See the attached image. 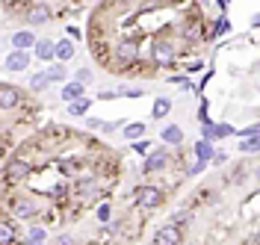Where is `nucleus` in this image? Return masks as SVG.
Wrapping results in <instances>:
<instances>
[{
  "label": "nucleus",
  "instance_id": "1",
  "mask_svg": "<svg viewBox=\"0 0 260 245\" xmlns=\"http://www.w3.org/2000/svg\"><path fill=\"white\" fill-rule=\"evenodd\" d=\"M136 201H139V207H142V210H154V207H160V204H162L160 186H142Z\"/></svg>",
  "mask_w": 260,
  "mask_h": 245
},
{
  "label": "nucleus",
  "instance_id": "2",
  "mask_svg": "<svg viewBox=\"0 0 260 245\" xmlns=\"http://www.w3.org/2000/svg\"><path fill=\"white\" fill-rule=\"evenodd\" d=\"M151 56H154V62H157V65H169V62L175 59V48H172V42H166V39L154 42Z\"/></svg>",
  "mask_w": 260,
  "mask_h": 245
},
{
  "label": "nucleus",
  "instance_id": "3",
  "mask_svg": "<svg viewBox=\"0 0 260 245\" xmlns=\"http://www.w3.org/2000/svg\"><path fill=\"white\" fill-rule=\"evenodd\" d=\"M50 6L48 3H32L30 9H27V24H32V27H42V24H48L50 21Z\"/></svg>",
  "mask_w": 260,
  "mask_h": 245
},
{
  "label": "nucleus",
  "instance_id": "4",
  "mask_svg": "<svg viewBox=\"0 0 260 245\" xmlns=\"http://www.w3.org/2000/svg\"><path fill=\"white\" fill-rule=\"evenodd\" d=\"M3 68H6V71H15V74H18V71H27V68H30V53L12 50V53L3 59Z\"/></svg>",
  "mask_w": 260,
  "mask_h": 245
},
{
  "label": "nucleus",
  "instance_id": "5",
  "mask_svg": "<svg viewBox=\"0 0 260 245\" xmlns=\"http://www.w3.org/2000/svg\"><path fill=\"white\" fill-rule=\"evenodd\" d=\"M154 242L157 245H178L180 242V228H175V225H162V228H157Z\"/></svg>",
  "mask_w": 260,
  "mask_h": 245
},
{
  "label": "nucleus",
  "instance_id": "6",
  "mask_svg": "<svg viewBox=\"0 0 260 245\" xmlns=\"http://www.w3.org/2000/svg\"><path fill=\"white\" fill-rule=\"evenodd\" d=\"M27 174H30V163L27 160H12L3 168V178H9V180H24Z\"/></svg>",
  "mask_w": 260,
  "mask_h": 245
},
{
  "label": "nucleus",
  "instance_id": "7",
  "mask_svg": "<svg viewBox=\"0 0 260 245\" xmlns=\"http://www.w3.org/2000/svg\"><path fill=\"white\" fill-rule=\"evenodd\" d=\"M36 45V36H32V30H18L15 36H12V50H21V53H30V48Z\"/></svg>",
  "mask_w": 260,
  "mask_h": 245
},
{
  "label": "nucleus",
  "instance_id": "8",
  "mask_svg": "<svg viewBox=\"0 0 260 245\" xmlns=\"http://www.w3.org/2000/svg\"><path fill=\"white\" fill-rule=\"evenodd\" d=\"M18 103H21V92L15 86H0V107L3 110H15Z\"/></svg>",
  "mask_w": 260,
  "mask_h": 245
},
{
  "label": "nucleus",
  "instance_id": "9",
  "mask_svg": "<svg viewBox=\"0 0 260 245\" xmlns=\"http://www.w3.org/2000/svg\"><path fill=\"white\" fill-rule=\"evenodd\" d=\"M53 56H56L59 62H68V59L74 56V42H71V39H62V42H56V45H53Z\"/></svg>",
  "mask_w": 260,
  "mask_h": 245
},
{
  "label": "nucleus",
  "instance_id": "10",
  "mask_svg": "<svg viewBox=\"0 0 260 245\" xmlns=\"http://www.w3.org/2000/svg\"><path fill=\"white\" fill-rule=\"evenodd\" d=\"M77 98H86V86H80V83H65L62 86V100L65 103H71V100H77Z\"/></svg>",
  "mask_w": 260,
  "mask_h": 245
},
{
  "label": "nucleus",
  "instance_id": "11",
  "mask_svg": "<svg viewBox=\"0 0 260 245\" xmlns=\"http://www.w3.org/2000/svg\"><path fill=\"white\" fill-rule=\"evenodd\" d=\"M32 53L42 59V62H50L53 59V42H48V39H36V45H32Z\"/></svg>",
  "mask_w": 260,
  "mask_h": 245
},
{
  "label": "nucleus",
  "instance_id": "12",
  "mask_svg": "<svg viewBox=\"0 0 260 245\" xmlns=\"http://www.w3.org/2000/svg\"><path fill=\"white\" fill-rule=\"evenodd\" d=\"M121 136H124L127 142H139V139H145V124H142V121L124 124V127H121Z\"/></svg>",
  "mask_w": 260,
  "mask_h": 245
},
{
  "label": "nucleus",
  "instance_id": "13",
  "mask_svg": "<svg viewBox=\"0 0 260 245\" xmlns=\"http://www.w3.org/2000/svg\"><path fill=\"white\" fill-rule=\"evenodd\" d=\"M169 113H172V98L160 95V98L154 100V107H151V118H166Z\"/></svg>",
  "mask_w": 260,
  "mask_h": 245
},
{
  "label": "nucleus",
  "instance_id": "14",
  "mask_svg": "<svg viewBox=\"0 0 260 245\" xmlns=\"http://www.w3.org/2000/svg\"><path fill=\"white\" fill-rule=\"evenodd\" d=\"M160 139L169 142V145H180V142H183V130H180L178 124H169V127H162Z\"/></svg>",
  "mask_w": 260,
  "mask_h": 245
},
{
  "label": "nucleus",
  "instance_id": "15",
  "mask_svg": "<svg viewBox=\"0 0 260 245\" xmlns=\"http://www.w3.org/2000/svg\"><path fill=\"white\" fill-rule=\"evenodd\" d=\"M166 163H169V154H166V151H154L145 160V171H160Z\"/></svg>",
  "mask_w": 260,
  "mask_h": 245
},
{
  "label": "nucleus",
  "instance_id": "16",
  "mask_svg": "<svg viewBox=\"0 0 260 245\" xmlns=\"http://www.w3.org/2000/svg\"><path fill=\"white\" fill-rule=\"evenodd\" d=\"M136 53H139V50H136L133 42H121V45L115 48V56H118L121 62H133V59H136Z\"/></svg>",
  "mask_w": 260,
  "mask_h": 245
},
{
  "label": "nucleus",
  "instance_id": "17",
  "mask_svg": "<svg viewBox=\"0 0 260 245\" xmlns=\"http://www.w3.org/2000/svg\"><path fill=\"white\" fill-rule=\"evenodd\" d=\"M89 107H92V100L89 98H77V100L68 103V115H71V118H80V115L89 113Z\"/></svg>",
  "mask_w": 260,
  "mask_h": 245
},
{
  "label": "nucleus",
  "instance_id": "18",
  "mask_svg": "<svg viewBox=\"0 0 260 245\" xmlns=\"http://www.w3.org/2000/svg\"><path fill=\"white\" fill-rule=\"evenodd\" d=\"M12 213H15V216H21V219H32V216H36V207H32V201L18 198L15 204H12Z\"/></svg>",
  "mask_w": 260,
  "mask_h": 245
},
{
  "label": "nucleus",
  "instance_id": "19",
  "mask_svg": "<svg viewBox=\"0 0 260 245\" xmlns=\"http://www.w3.org/2000/svg\"><path fill=\"white\" fill-rule=\"evenodd\" d=\"M74 192H77V195H83V198H89V195H95L98 192V180H80V183H77V186H74Z\"/></svg>",
  "mask_w": 260,
  "mask_h": 245
},
{
  "label": "nucleus",
  "instance_id": "20",
  "mask_svg": "<svg viewBox=\"0 0 260 245\" xmlns=\"http://www.w3.org/2000/svg\"><path fill=\"white\" fill-rule=\"evenodd\" d=\"M45 77H48V86L50 83H62L65 77H68V71H65V65H50L48 71H45Z\"/></svg>",
  "mask_w": 260,
  "mask_h": 245
},
{
  "label": "nucleus",
  "instance_id": "21",
  "mask_svg": "<svg viewBox=\"0 0 260 245\" xmlns=\"http://www.w3.org/2000/svg\"><path fill=\"white\" fill-rule=\"evenodd\" d=\"M15 242V225L0 222V245H12Z\"/></svg>",
  "mask_w": 260,
  "mask_h": 245
},
{
  "label": "nucleus",
  "instance_id": "22",
  "mask_svg": "<svg viewBox=\"0 0 260 245\" xmlns=\"http://www.w3.org/2000/svg\"><path fill=\"white\" fill-rule=\"evenodd\" d=\"M45 239H48L45 228H30V233H27V245H42Z\"/></svg>",
  "mask_w": 260,
  "mask_h": 245
},
{
  "label": "nucleus",
  "instance_id": "23",
  "mask_svg": "<svg viewBox=\"0 0 260 245\" xmlns=\"http://www.w3.org/2000/svg\"><path fill=\"white\" fill-rule=\"evenodd\" d=\"M195 154H198V160H201V163H207V160L213 157L210 142H195Z\"/></svg>",
  "mask_w": 260,
  "mask_h": 245
},
{
  "label": "nucleus",
  "instance_id": "24",
  "mask_svg": "<svg viewBox=\"0 0 260 245\" xmlns=\"http://www.w3.org/2000/svg\"><path fill=\"white\" fill-rule=\"evenodd\" d=\"M30 89H32V92L48 89V77H45V71H39V74H32V77H30Z\"/></svg>",
  "mask_w": 260,
  "mask_h": 245
},
{
  "label": "nucleus",
  "instance_id": "25",
  "mask_svg": "<svg viewBox=\"0 0 260 245\" xmlns=\"http://www.w3.org/2000/svg\"><path fill=\"white\" fill-rule=\"evenodd\" d=\"M257 148H260L257 136H251V139H245V142H240V151H245V154H257Z\"/></svg>",
  "mask_w": 260,
  "mask_h": 245
},
{
  "label": "nucleus",
  "instance_id": "26",
  "mask_svg": "<svg viewBox=\"0 0 260 245\" xmlns=\"http://www.w3.org/2000/svg\"><path fill=\"white\" fill-rule=\"evenodd\" d=\"M74 83H80V86H86V83H92V71H89V68H80V71L74 74Z\"/></svg>",
  "mask_w": 260,
  "mask_h": 245
},
{
  "label": "nucleus",
  "instance_id": "27",
  "mask_svg": "<svg viewBox=\"0 0 260 245\" xmlns=\"http://www.w3.org/2000/svg\"><path fill=\"white\" fill-rule=\"evenodd\" d=\"M118 95H124V98H142L145 92H142V89H127V86H121V89H118Z\"/></svg>",
  "mask_w": 260,
  "mask_h": 245
},
{
  "label": "nucleus",
  "instance_id": "28",
  "mask_svg": "<svg viewBox=\"0 0 260 245\" xmlns=\"http://www.w3.org/2000/svg\"><path fill=\"white\" fill-rule=\"evenodd\" d=\"M216 127V139H225V136H234V127H228V124H213Z\"/></svg>",
  "mask_w": 260,
  "mask_h": 245
},
{
  "label": "nucleus",
  "instance_id": "29",
  "mask_svg": "<svg viewBox=\"0 0 260 245\" xmlns=\"http://www.w3.org/2000/svg\"><path fill=\"white\" fill-rule=\"evenodd\" d=\"M110 216H113L110 204H101V207H98V222H110Z\"/></svg>",
  "mask_w": 260,
  "mask_h": 245
},
{
  "label": "nucleus",
  "instance_id": "30",
  "mask_svg": "<svg viewBox=\"0 0 260 245\" xmlns=\"http://www.w3.org/2000/svg\"><path fill=\"white\" fill-rule=\"evenodd\" d=\"M228 27H231V24H228V18H219V21H216V27H213V36L228 33Z\"/></svg>",
  "mask_w": 260,
  "mask_h": 245
},
{
  "label": "nucleus",
  "instance_id": "31",
  "mask_svg": "<svg viewBox=\"0 0 260 245\" xmlns=\"http://www.w3.org/2000/svg\"><path fill=\"white\" fill-rule=\"evenodd\" d=\"M186 219H189V216H186V210H178V213H175V219H172L169 225H175V228H180V225H183Z\"/></svg>",
  "mask_w": 260,
  "mask_h": 245
},
{
  "label": "nucleus",
  "instance_id": "32",
  "mask_svg": "<svg viewBox=\"0 0 260 245\" xmlns=\"http://www.w3.org/2000/svg\"><path fill=\"white\" fill-rule=\"evenodd\" d=\"M204 165H207V163H201V160H195V163L189 165V168H186V174H201V171H204Z\"/></svg>",
  "mask_w": 260,
  "mask_h": 245
},
{
  "label": "nucleus",
  "instance_id": "33",
  "mask_svg": "<svg viewBox=\"0 0 260 245\" xmlns=\"http://www.w3.org/2000/svg\"><path fill=\"white\" fill-rule=\"evenodd\" d=\"M148 148H151V145H148L145 139H139V142H133V151H136V154H148Z\"/></svg>",
  "mask_w": 260,
  "mask_h": 245
},
{
  "label": "nucleus",
  "instance_id": "34",
  "mask_svg": "<svg viewBox=\"0 0 260 245\" xmlns=\"http://www.w3.org/2000/svg\"><path fill=\"white\" fill-rule=\"evenodd\" d=\"M210 160H213V163H219V165H222V163H225V160H228V157H225V154H222V151H219V154L213 151V157H210Z\"/></svg>",
  "mask_w": 260,
  "mask_h": 245
},
{
  "label": "nucleus",
  "instance_id": "35",
  "mask_svg": "<svg viewBox=\"0 0 260 245\" xmlns=\"http://www.w3.org/2000/svg\"><path fill=\"white\" fill-rule=\"evenodd\" d=\"M53 245H71V236H56V239H53Z\"/></svg>",
  "mask_w": 260,
  "mask_h": 245
},
{
  "label": "nucleus",
  "instance_id": "36",
  "mask_svg": "<svg viewBox=\"0 0 260 245\" xmlns=\"http://www.w3.org/2000/svg\"><path fill=\"white\" fill-rule=\"evenodd\" d=\"M0 180H3V168H0Z\"/></svg>",
  "mask_w": 260,
  "mask_h": 245
}]
</instances>
